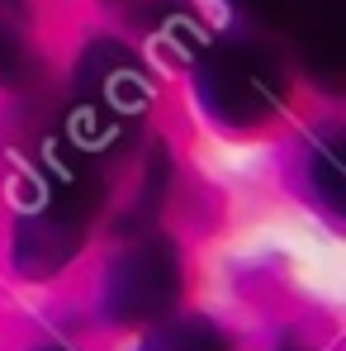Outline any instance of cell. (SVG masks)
Masks as SVG:
<instances>
[{"label": "cell", "instance_id": "cell-1", "mask_svg": "<svg viewBox=\"0 0 346 351\" xmlns=\"http://www.w3.org/2000/svg\"><path fill=\"white\" fill-rule=\"evenodd\" d=\"M100 171L95 157L71 147L66 138L48 143L19 185V266L34 276L58 271L62 261L81 247L100 209Z\"/></svg>", "mask_w": 346, "mask_h": 351}, {"label": "cell", "instance_id": "cell-2", "mask_svg": "<svg viewBox=\"0 0 346 351\" xmlns=\"http://www.w3.org/2000/svg\"><path fill=\"white\" fill-rule=\"evenodd\" d=\"M147 100L152 90H147V71L138 66V58L119 43H95L76 66L62 138L100 157L133 133V123L147 114Z\"/></svg>", "mask_w": 346, "mask_h": 351}, {"label": "cell", "instance_id": "cell-3", "mask_svg": "<svg viewBox=\"0 0 346 351\" xmlns=\"http://www.w3.org/2000/svg\"><path fill=\"white\" fill-rule=\"evenodd\" d=\"M199 90H204V105L223 123L251 128V123H261L266 114L280 110L285 76L266 48L247 43V38H223L199 62Z\"/></svg>", "mask_w": 346, "mask_h": 351}, {"label": "cell", "instance_id": "cell-4", "mask_svg": "<svg viewBox=\"0 0 346 351\" xmlns=\"http://www.w3.org/2000/svg\"><path fill=\"white\" fill-rule=\"evenodd\" d=\"M175 290H180V266H175V252L166 237H143L110 271V308L123 323L166 313Z\"/></svg>", "mask_w": 346, "mask_h": 351}, {"label": "cell", "instance_id": "cell-5", "mask_svg": "<svg viewBox=\"0 0 346 351\" xmlns=\"http://www.w3.org/2000/svg\"><path fill=\"white\" fill-rule=\"evenodd\" d=\"M34 71V19L24 0H0V81H24Z\"/></svg>", "mask_w": 346, "mask_h": 351}, {"label": "cell", "instance_id": "cell-6", "mask_svg": "<svg viewBox=\"0 0 346 351\" xmlns=\"http://www.w3.org/2000/svg\"><path fill=\"white\" fill-rule=\"evenodd\" d=\"M147 351H228V342L209 323H171L147 342Z\"/></svg>", "mask_w": 346, "mask_h": 351}]
</instances>
